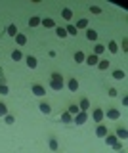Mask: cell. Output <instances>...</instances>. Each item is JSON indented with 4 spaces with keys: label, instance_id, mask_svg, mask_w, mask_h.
I'll return each mask as SVG.
<instances>
[{
    "label": "cell",
    "instance_id": "obj_39",
    "mask_svg": "<svg viewBox=\"0 0 128 153\" xmlns=\"http://www.w3.org/2000/svg\"><path fill=\"white\" fill-rule=\"evenodd\" d=\"M0 84H6V79H4V71L0 69Z\"/></svg>",
    "mask_w": 128,
    "mask_h": 153
},
{
    "label": "cell",
    "instance_id": "obj_25",
    "mask_svg": "<svg viewBox=\"0 0 128 153\" xmlns=\"http://www.w3.org/2000/svg\"><path fill=\"white\" fill-rule=\"evenodd\" d=\"M61 17H63L65 21H71V19H73V10H71V8H63V10H61Z\"/></svg>",
    "mask_w": 128,
    "mask_h": 153
},
{
    "label": "cell",
    "instance_id": "obj_21",
    "mask_svg": "<svg viewBox=\"0 0 128 153\" xmlns=\"http://www.w3.org/2000/svg\"><path fill=\"white\" fill-rule=\"evenodd\" d=\"M103 140H105V146H109V147H113V146H115V143L118 142V140H117V136H115V134H107V136H105V138H103Z\"/></svg>",
    "mask_w": 128,
    "mask_h": 153
},
{
    "label": "cell",
    "instance_id": "obj_13",
    "mask_svg": "<svg viewBox=\"0 0 128 153\" xmlns=\"http://www.w3.org/2000/svg\"><path fill=\"white\" fill-rule=\"evenodd\" d=\"M105 50H109L111 54H118V50H121V48H118L117 40H109L107 44H105Z\"/></svg>",
    "mask_w": 128,
    "mask_h": 153
},
{
    "label": "cell",
    "instance_id": "obj_17",
    "mask_svg": "<svg viewBox=\"0 0 128 153\" xmlns=\"http://www.w3.org/2000/svg\"><path fill=\"white\" fill-rule=\"evenodd\" d=\"M105 52H107V50H105V44H99V42H96V46H94V52H92V54L99 57L101 54H105Z\"/></svg>",
    "mask_w": 128,
    "mask_h": 153
},
{
    "label": "cell",
    "instance_id": "obj_7",
    "mask_svg": "<svg viewBox=\"0 0 128 153\" xmlns=\"http://www.w3.org/2000/svg\"><path fill=\"white\" fill-rule=\"evenodd\" d=\"M115 136H117L118 142H124V140H128V130H126L124 126H118L117 132H115Z\"/></svg>",
    "mask_w": 128,
    "mask_h": 153
},
{
    "label": "cell",
    "instance_id": "obj_16",
    "mask_svg": "<svg viewBox=\"0 0 128 153\" xmlns=\"http://www.w3.org/2000/svg\"><path fill=\"white\" fill-rule=\"evenodd\" d=\"M98 61H99V57H98V56L90 54V56H86V59H84V63H86V65H90V67H96V65H98Z\"/></svg>",
    "mask_w": 128,
    "mask_h": 153
},
{
    "label": "cell",
    "instance_id": "obj_26",
    "mask_svg": "<svg viewBox=\"0 0 128 153\" xmlns=\"http://www.w3.org/2000/svg\"><path fill=\"white\" fill-rule=\"evenodd\" d=\"M84 59H86V54H84L82 50L75 52V61H77V63H84Z\"/></svg>",
    "mask_w": 128,
    "mask_h": 153
},
{
    "label": "cell",
    "instance_id": "obj_6",
    "mask_svg": "<svg viewBox=\"0 0 128 153\" xmlns=\"http://www.w3.org/2000/svg\"><path fill=\"white\" fill-rule=\"evenodd\" d=\"M65 86L69 88V92H78V88H80V82H78L77 79H75V76H73V79H69L67 82H65Z\"/></svg>",
    "mask_w": 128,
    "mask_h": 153
},
{
    "label": "cell",
    "instance_id": "obj_37",
    "mask_svg": "<svg viewBox=\"0 0 128 153\" xmlns=\"http://www.w3.org/2000/svg\"><path fill=\"white\" fill-rule=\"evenodd\" d=\"M128 50V38H122V52Z\"/></svg>",
    "mask_w": 128,
    "mask_h": 153
},
{
    "label": "cell",
    "instance_id": "obj_23",
    "mask_svg": "<svg viewBox=\"0 0 128 153\" xmlns=\"http://www.w3.org/2000/svg\"><path fill=\"white\" fill-rule=\"evenodd\" d=\"M59 121L63 123V124H73V117H71L67 111H63V113L59 115Z\"/></svg>",
    "mask_w": 128,
    "mask_h": 153
},
{
    "label": "cell",
    "instance_id": "obj_28",
    "mask_svg": "<svg viewBox=\"0 0 128 153\" xmlns=\"http://www.w3.org/2000/svg\"><path fill=\"white\" fill-rule=\"evenodd\" d=\"M40 21H42V17H38V16H31V19H29V27H38L40 25Z\"/></svg>",
    "mask_w": 128,
    "mask_h": 153
},
{
    "label": "cell",
    "instance_id": "obj_5",
    "mask_svg": "<svg viewBox=\"0 0 128 153\" xmlns=\"http://www.w3.org/2000/svg\"><path fill=\"white\" fill-rule=\"evenodd\" d=\"M105 117L111 119V121H118V119H121V111H118L117 107H109L105 111Z\"/></svg>",
    "mask_w": 128,
    "mask_h": 153
},
{
    "label": "cell",
    "instance_id": "obj_12",
    "mask_svg": "<svg viewBox=\"0 0 128 153\" xmlns=\"http://www.w3.org/2000/svg\"><path fill=\"white\" fill-rule=\"evenodd\" d=\"M19 33V29H17V25L16 23H10V25L6 27V35L8 36H12V38H16V35Z\"/></svg>",
    "mask_w": 128,
    "mask_h": 153
},
{
    "label": "cell",
    "instance_id": "obj_18",
    "mask_svg": "<svg viewBox=\"0 0 128 153\" xmlns=\"http://www.w3.org/2000/svg\"><path fill=\"white\" fill-rule=\"evenodd\" d=\"M16 44L17 46H25L27 44V35L25 33H17L16 35Z\"/></svg>",
    "mask_w": 128,
    "mask_h": 153
},
{
    "label": "cell",
    "instance_id": "obj_30",
    "mask_svg": "<svg viewBox=\"0 0 128 153\" xmlns=\"http://www.w3.org/2000/svg\"><path fill=\"white\" fill-rule=\"evenodd\" d=\"M78 111H80V109H78V105H77V103H71L69 107H67V113L71 115V117H75V115H77Z\"/></svg>",
    "mask_w": 128,
    "mask_h": 153
},
{
    "label": "cell",
    "instance_id": "obj_41",
    "mask_svg": "<svg viewBox=\"0 0 128 153\" xmlns=\"http://www.w3.org/2000/svg\"><path fill=\"white\" fill-rule=\"evenodd\" d=\"M122 105H124V107L128 105V98H126V96H122Z\"/></svg>",
    "mask_w": 128,
    "mask_h": 153
},
{
    "label": "cell",
    "instance_id": "obj_31",
    "mask_svg": "<svg viewBox=\"0 0 128 153\" xmlns=\"http://www.w3.org/2000/svg\"><path fill=\"white\" fill-rule=\"evenodd\" d=\"M23 57H25V56H23V54H21V50H17V48L12 52V59H13V61H21Z\"/></svg>",
    "mask_w": 128,
    "mask_h": 153
},
{
    "label": "cell",
    "instance_id": "obj_1",
    "mask_svg": "<svg viewBox=\"0 0 128 153\" xmlns=\"http://www.w3.org/2000/svg\"><path fill=\"white\" fill-rule=\"evenodd\" d=\"M50 88L54 90V92H61V90L65 88L63 75H61V73H58V71H54V73L50 75Z\"/></svg>",
    "mask_w": 128,
    "mask_h": 153
},
{
    "label": "cell",
    "instance_id": "obj_38",
    "mask_svg": "<svg viewBox=\"0 0 128 153\" xmlns=\"http://www.w3.org/2000/svg\"><path fill=\"white\" fill-rule=\"evenodd\" d=\"M113 149H115V151H122V143H121V142H117L115 146H113Z\"/></svg>",
    "mask_w": 128,
    "mask_h": 153
},
{
    "label": "cell",
    "instance_id": "obj_29",
    "mask_svg": "<svg viewBox=\"0 0 128 153\" xmlns=\"http://www.w3.org/2000/svg\"><path fill=\"white\" fill-rule=\"evenodd\" d=\"M55 36L58 38H67V31H65V27H55Z\"/></svg>",
    "mask_w": 128,
    "mask_h": 153
},
{
    "label": "cell",
    "instance_id": "obj_40",
    "mask_svg": "<svg viewBox=\"0 0 128 153\" xmlns=\"http://www.w3.org/2000/svg\"><path fill=\"white\" fill-rule=\"evenodd\" d=\"M48 56H50V57H55V56H58V52H55V50H50Z\"/></svg>",
    "mask_w": 128,
    "mask_h": 153
},
{
    "label": "cell",
    "instance_id": "obj_11",
    "mask_svg": "<svg viewBox=\"0 0 128 153\" xmlns=\"http://www.w3.org/2000/svg\"><path fill=\"white\" fill-rule=\"evenodd\" d=\"M38 111H40L42 115H50V113H52V105H50L48 102H40V103H38Z\"/></svg>",
    "mask_w": 128,
    "mask_h": 153
},
{
    "label": "cell",
    "instance_id": "obj_2",
    "mask_svg": "<svg viewBox=\"0 0 128 153\" xmlns=\"http://www.w3.org/2000/svg\"><path fill=\"white\" fill-rule=\"evenodd\" d=\"M103 119H105V111H103L101 107H96V109L92 111V121L101 124V123H103Z\"/></svg>",
    "mask_w": 128,
    "mask_h": 153
},
{
    "label": "cell",
    "instance_id": "obj_15",
    "mask_svg": "<svg viewBox=\"0 0 128 153\" xmlns=\"http://www.w3.org/2000/svg\"><path fill=\"white\" fill-rule=\"evenodd\" d=\"M88 19L86 17H80V19H77V23H75V27H77V31H82V29H88Z\"/></svg>",
    "mask_w": 128,
    "mask_h": 153
},
{
    "label": "cell",
    "instance_id": "obj_22",
    "mask_svg": "<svg viewBox=\"0 0 128 153\" xmlns=\"http://www.w3.org/2000/svg\"><path fill=\"white\" fill-rule=\"evenodd\" d=\"M48 147H50V151H58L59 149V142H58V138H50L48 140Z\"/></svg>",
    "mask_w": 128,
    "mask_h": 153
},
{
    "label": "cell",
    "instance_id": "obj_9",
    "mask_svg": "<svg viewBox=\"0 0 128 153\" xmlns=\"http://www.w3.org/2000/svg\"><path fill=\"white\" fill-rule=\"evenodd\" d=\"M90 107H92V103H90V100H88V98H82V100L78 102V109H80V111L88 113V111H90Z\"/></svg>",
    "mask_w": 128,
    "mask_h": 153
},
{
    "label": "cell",
    "instance_id": "obj_32",
    "mask_svg": "<svg viewBox=\"0 0 128 153\" xmlns=\"http://www.w3.org/2000/svg\"><path fill=\"white\" fill-rule=\"evenodd\" d=\"M6 115H8V105L4 102H0V119H4Z\"/></svg>",
    "mask_w": 128,
    "mask_h": 153
},
{
    "label": "cell",
    "instance_id": "obj_14",
    "mask_svg": "<svg viewBox=\"0 0 128 153\" xmlns=\"http://www.w3.org/2000/svg\"><path fill=\"white\" fill-rule=\"evenodd\" d=\"M40 25L44 27V29H55V27H58V25H55V21H54L52 17H44V19L40 21Z\"/></svg>",
    "mask_w": 128,
    "mask_h": 153
},
{
    "label": "cell",
    "instance_id": "obj_33",
    "mask_svg": "<svg viewBox=\"0 0 128 153\" xmlns=\"http://www.w3.org/2000/svg\"><path fill=\"white\" fill-rule=\"evenodd\" d=\"M10 94V88H8V84H0V96H8Z\"/></svg>",
    "mask_w": 128,
    "mask_h": 153
},
{
    "label": "cell",
    "instance_id": "obj_35",
    "mask_svg": "<svg viewBox=\"0 0 128 153\" xmlns=\"http://www.w3.org/2000/svg\"><path fill=\"white\" fill-rule=\"evenodd\" d=\"M107 94H109V98H117V96H118V90L117 88H109Z\"/></svg>",
    "mask_w": 128,
    "mask_h": 153
},
{
    "label": "cell",
    "instance_id": "obj_27",
    "mask_svg": "<svg viewBox=\"0 0 128 153\" xmlns=\"http://www.w3.org/2000/svg\"><path fill=\"white\" fill-rule=\"evenodd\" d=\"M65 31H67V36H77L78 35V31H77V27L73 25V23H69L67 27H65Z\"/></svg>",
    "mask_w": 128,
    "mask_h": 153
},
{
    "label": "cell",
    "instance_id": "obj_20",
    "mask_svg": "<svg viewBox=\"0 0 128 153\" xmlns=\"http://www.w3.org/2000/svg\"><path fill=\"white\" fill-rule=\"evenodd\" d=\"M86 38L90 42H98V31H94V29H86Z\"/></svg>",
    "mask_w": 128,
    "mask_h": 153
},
{
    "label": "cell",
    "instance_id": "obj_8",
    "mask_svg": "<svg viewBox=\"0 0 128 153\" xmlns=\"http://www.w3.org/2000/svg\"><path fill=\"white\" fill-rule=\"evenodd\" d=\"M23 59H25V63H27L29 69H36V67H38V59H36L35 56H25Z\"/></svg>",
    "mask_w": 128,
    "mask_h": 153
},
{
    "label": "cell",
    "instance_id": "obj_10",
    "mask_svg": "<svg viewBox=\"0 0 128 153\" xmlns=\"http://www.w3.org/2000/svg\"><path fill=\"white\" fill-rule=\"evenodd\" d=\"M107 134H109V130H107V126H105V124H98V126H96V136L98 138H105L107 136Z\"/></svg>",
    "mask_w": 128,
    "mask_h": 153
},
{
    "label": "cell",
    "instance_id": "obj_19",
    "mask_svg": "<svg viewBox=\"0 0 128 153\" xmlns=\"http://www.w3.org/2000/svg\"><path fill=\"white\" fill-rule=\"evenodd\" d=\"M111 76H113L115 80H124V79H126V73H124L122 69H115V71L111 73Z\"/></svg>",
    "mask_w": 128,
    "mask_h": 153
},
{
    "label": "cell",
    "instance_id": "obj_24",
    "mask_svg": "<svg viewBox=\"0 0 128 153\" xmlns=\"http://www.w3.org/2000/svg\"><path fill=\"white\" fill-rule=\"evenodd\" d=\"M96 67H98V69H99V71H107V69H109V67H111V61H109V59H99Z\"/></svg>",
    "mask_w": 128,
    "mask_h": 153
},
{
    "label": "cell",
    "instance_id": "obj_42",
    "mask_svg": "<svg viewBox=\"0 0 128 153\" xmlns=\"http://www.w3.org/2000/svg\"><path fill=\"white\" fill-rule=\"evenodd\" d=\"M118 153H126V151H118Z\"/></svg>",
    "mask_w": 128,
    "mask_h": 153
},
{
    "label": "cell",
    "instance_id": "obj_34",
    "mask_svg": "<svg viewBox=\"0 0 128 153\" xmlns=\"http://www.w3.org/2000/svg\"><path fill=\"white\" fill-rule=\"evenodd\" d=\"M4 123H6V124H13V123H16V117H13V115H10V113H8L6 117H4Z\"/></svg>",
    "mask_w": 128,
    "mask_h": 153
},
{
    "label": "cell",
    "instance_id": "obj_3",
    "mask_svg": "<svg viewBox=\"0 0 128 153\" xmlns=\"http://www.w3.org/2000/svg\"><path fill=\"white\" fill-rule=\"evenodd\" d=\"M86 121H88V113H84V111H78L73 117V124H77V126H82Z\"/></svg>",
    "mask_w": 128,
    "mask_h": 153
},
{
    "label": "cell",
    "instance_id": "obj_4",
    "mask_svg": "<svg viewBox=\"0 0 128 153\" xmlns=\"http://www.w3.org/2000/svg\"><path fill=\"white\" fill-rule=\"evenodd\" d=\"M31 92L35 94L36 98H44V96H46V88L42 84H33L31 86Z\"/></svg>",
    "mask_w": 128,
    "mask_h": 153
},
{
    "label": "cell",
    "instance_id": "obj_36",
    "mask_svg": "<svg viewBox=\"0 0 128 153\" xmlns=\"http://www.w3.org/2000/svg\"><path fill=\"white\" fill-rule=\"evenodd\" d=\"M90 13H96V16H99V13H101V8H99V6H90Z\"/></svg>",
    "mask_w": 128,
    "mask_h": 153
}]
</instances>
